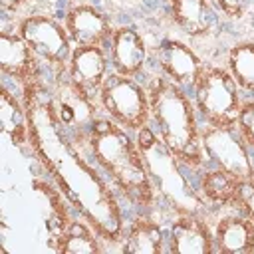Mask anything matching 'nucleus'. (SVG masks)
<instances>
[{"mask_svg":"<svg viewBox=\"0 0 254 254\" xmlns=\"http://www.w3.org/2000/svg\"><path fill=\"white\" fill-rule=\"evenodd\" d=\"M121 250L129 254H161L167 250V232L149 212H139L125 224Z\"/></svg>","mask_w":254,"mask_h":254,"instance_id":"obj_16","label":"nucleus"},{"mask_svg":"<svg viewBox=\"0 0 254 254\" xmlns=\"http://www.w3.org/2000/svg\"><path fill=\"white\" fill-rule=\"evenodd\" d=\"M190 97L202 125H214V127L236 125L244 101L236 81L232 79L228 69L220 65L204 67L202 75L192 87Z\"/></svg>","mask_w":254,"mask_h":254,"instance_id":"obj_5","label":"nucleus"},{"mask_svg":"<svg viewBox=\"0 0 254 254\" xmlns=\"http://www.w3.org/2000/svg\"><path fill=\"white\" fill-rule=\"evenodd\" d=\"M214 250L218 254H252L254 252V220L242 212L224 214L212 226Z\"/></svg>","mask_w":254,"mask_h":254,"instance_id":"obj_15","label":"nucleus"},{"mask_svg":"<svg viewBox=\"0 0 254 254\" xmlns=\"http://www.w3.org/2000/svg\"><path fill=\"white\" fill-rule=\"evenodd\" d=\"M157 60L161 73L187 91H192L206 67L198 54L181 40H165L159 46Z\"/></svg>","mask_w":254,"mask_h":254,"instance_id":"obj_11","label":"nucleus"},{"mask_svg":"<svg viewBox=\"0 0 254 254\" xmlns=\"http://www.w3.org/2000/svg\"><path fill=\"white\" fill-rule=\"evenodd\" d=\"M135 141L141 149L157 200H163L175 214H204L210 208L198 187L185 175L189 169L171 153L151 125L137 131Z\"/></svg>","mask_w":254,"mask_h":254,"instance_id":"obj_4","label":"nucleus"},{"mask_svg":"<svg viewBox=\"0 0 254 254\" xmlns=\"http://www.w3.org/2000/svg\"><path fill=\"white\" fill-rule=\"evenodd\" d=\"M52 248L62 254H97L105 250L103 240L83 218H73Z\"/></svg>","mask_w":254,"mask_h":254,"instance_id":"obj_21","label":"nucleus"},{"mask_svg":"<svg viewBox=\"0 0 254 254\" xmlns=\"http://www.w3.org/2000/svg\"><path fill=\"white\" fill-rule=\"evenodd\" d=\"M30 121V149L48 179L64 192L69 206L107 244H121L125 216L117 190L89 163L58 115L52 89L36 79L22 91Z\"/></svg>","mask_w":254,"mask_h":254,"instance_id":"obj_1","label":"nucleus"},{"mask_svg":"<svg viewBox=\"0 0 254 254\" xmlns=\"http://www.w3.org/2000/svg\"><path fill=\"white\" fill-rule=\"evenodd\" d=\"M40 60L28 42L14 30H4L0 34V71L4 77L12 79L20 91L36 79H42Z\"/></svg>","mask_w":254,"mask_h":254,"instance_id":"obj_9","label":"nucleus"},{"mask_svg":"<svg viewBox=\"0 0 254 254\" xmlns=\"http://www.w3.org/2000/svg\"><path fill=\"white\" fill-rule=\"evenodd\" d=\"M111 71L127 77H137L147 64V42L131 26H119L107 46Z\"/></svg>","mask_w":254,"mask_h":254,"instance_id":"obj_14","label":"nucleus"},{"mask_svg":"<svg viewBox=\"0 0 254 254\" xmlns=\"http://www.w3.org/2000/svg\"><path fill=\"white\" fill-rule=\"evenodd\" d=\"M167 250L177 254H214V234L204 214H175Z\"/></svg>","mask_w":254,"mask_h":254,"instance_id":"obj_12","label":"nucleus"},{"mask_svg":"<svg viewBox=\"0 0 254 254\" xmlns=\"http://www.w3.org/2000/svg\"><path fill=\"white\" fill-rule=\"evenodd\" d=\"M97 101L109 119L133 135L151 125L149 91L135 77L111 71L99 89Z\"/></svg>","mask_w":254,"mask_h":254,"instance_id":"obj_6","label":"nucleus"},{"mask_svg":"<svg viewBox=\"0 0 254 254\" xmlns=\"http://www.w3.org/2000/svg\"><path fill=\"white\" fill-rule=\"evenodd\" d=\"M85 151L113 189L139 212H151L157 194L135 135L97 115L85 137Z\"/></svg>","mask_w":254,"mask_h":254,"instance_id":"obj_2","label":"nucleus"},{"mask_svg":"<svg viewBox=\"0 0 254 254\" xmlns=\"http://www.w3.org/2000/svg\"><path fill=\"white\" fill-rule=\"evenodd\" d=\"M236 129L242 141L246 143V147L250 149V153L254 155V99L242 101V107L236 119Z\"/></svg>","mask_w":254,"mask_h":254,"instance_id":"obj_23","label":"nucleus"},{"mask_svg":"<svg viewBox=\"0 0 254 254\" xmlns=\"http://www.w3.org/2000/svg\"><path fill=\"white\" fill-rule=\"evenodd\" d=\"M34 189L36 192L42 196L46 208H48V216H46V226H48V232L52 236L50 240V246H54L62 234L65 232V228L69 226V222L73 220L71 212H69V202L65 200L64 192L48 179V181H42V179H36L34 181Z\"/></svg>","mask_w":254,"mask_h":254,"instance_id":"obj_19","label":"nucleus"},{"mask_svg":"<svg viewBox=\"0 0 254 254\" xmlns=\"http://www.w3.org/2000/svg\"><path fill=\"white\" fill-rule=\"evenodd\" d=\"M109 73H111V64H109L107 48H101V46L73 48V54L65 69V77L73 85H77L81 91L97 99L99 89L103 87Z\"/></svg>","mask_w":254,"mask_h":254,"instance_id":"obj_10","label":"nucleus"},{"mask_svg":"<svg viewBox=\"0 0 254 254\" xmlns=\"http://www.w3.org/2000/svg\"><path fill=\"white\" fill-rule=\"evenodd\" d=\"M64 26L75 46H101L107 48L113 36V26L109 18L91 4L71 6L64 16Z\"/></svg>","mask_w":254,"mask_h":254,"instance_id":"obj_13","label":"nucleus"},{"mask_svg":"<svg viewBox=\"0 0 254 254\" xmlns=\"http://www.w3.org/2000/svg\"><path fill=\"white\" fill-rule=\"evenodd\" d=\"M200 141L206 165L222 169L238 181L254 179V155L242 141L236 125H202Z\"/></svg>","mask_w":254,"mask_h":254,"instance_id":"obj_8","label":"nucleus"},{"mask_svg":"<svg viewBox=\"0 0 254 254\" xmlns=\"http://www.w3.org/2000/svg\"><path fill=\"white\" fill-rule=\"evenodd\" d=\"M171 18L190 38H204L214 26V6L208 0H169Z\"/></svg>","mask_w":254,"mask_h":254,"instance_id":"obj_17","label":"nucleus"},{"mask_svg":"<svg viewBox=\"0 0 254 254\" xmlns=\"http://www.w3.org/2000/svg\"><path fill=\"white\" fill-rule=\"evenodd\" d=\"M226 69L240 93L254 97V42H238L228 50Z\"/></svg>","mask_w":254,"mask_h":254,"instance_id":"obj_22","label":"nucleus"},{"mask_svg":"<svg viewBox=\"0 0 254 254\" xmlns=\"http://www.w3.org/2000/svg\"><path fill=\"white\" fill-rule=\"evenodd\" d=\"M198 192L208 200L210 206H228L232 208L234 192H236V183L232 175L224 173L222 169L204 165L198 173Z\"/></svg>","mask_w":254,"mask_h":254,"instance_id":"obj_20","label":"nucleus"},{"mask_svg":"<svg viewBox=\"0 0 254 254\" xmlns=\"http://www.w3.org/2000/svg\"><path fill=\"white\" fill-rule=\"evenodd\" d=\"M212 6L230 20H240L246 14L248 0H210Z\"/></svg>","mask_w":254,"mask_h":254,"instance_id":"obj_25","label":"nucleus"},{"mask_svg":"<svg viewBox=\"0 0 254 254\" xmlns=\"http://www.w3.org/2000/svg\"><path fill=\"white\" fill-rule=\"evenodd\" d=\"M0 119L2 129L10 143L18 149L30 147V121L28 111L22 101V95H16L8 89V85H2L0 91Z\"/></svg>","mask_w":254,"mask_h":254,"instance_id":"obj_18","label":"nucleus"},{"mask_svg":"<svg viewBox=\"0 0 254 254\" xmlns=\"http://www.w3.org/2000/svg\"><path fill=\"white\" fill-rule=\"evenodd\" d=\"M147 91L151 101V127L190 173H198L206 165V159L200 141L202 125L198 123L192 97L163 73L147 83Z\"/></svg>","mask_w":254,"mask_h":254,"instance_id":"obj_3","label":"nucleus"},{"mask_svg":"<svg viewBox=\"0 0 254 254\" xmlns=\"http://www.w3.org/2000/svg\"><path fill=\"white\" fill-rule=\"evenodd\" d=\"M16 32L28 42L40 64L54 73V81L65 75L69 58L73 54V44L64 22H58L46 14H32L18 22Z\"/></svg>","mask_w":254,"mask_h":254,"instance_id":"obj_7","label":"nucleus"},{"mask_svg":"<svg viewBox=\"0 0 254 254\" xmlns=\"http://www.w3.org/2000/svg\"><path fill=\"white\" fill-rule=\"evenodd\" d=\"M26 4V0H0V6L4 12H16Z\"/></svg>","mask_w":254,"mask_h":254,"instance_id":"obj_26","label":"nucleus"},{"mask_svg":"<svg viewBox=\"0 0 254 254\" xmlns=\"http://www.w3.org/2000/svg\"><path fill=\"white\" fill-rule=\"evenodd\" d=\"M232 208H236L238 212H242L250 220H254V179H246V181L236 183Z\"/></svg>","mask_w":254,"mask_h":254,"instance_id":"obj_24","label":"nucleus"}]
</instances>
